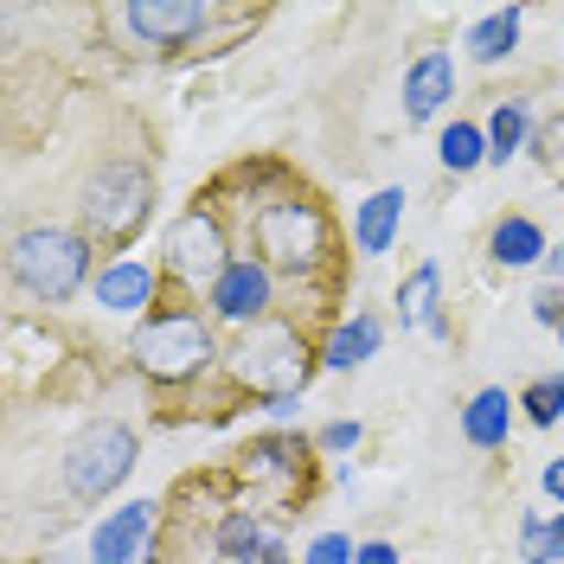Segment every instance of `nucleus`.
I'll return each mask as SVG.
<instances>
[{
    "mask_svg": "<svg viewBox=\"0 0 564 564\" xmlns=\"http://www.w3.org/2000/svg\"><path fill=\"white\" fill-rule=\"evenodd\" d=\"M520 33H527V13L520 7H494L462 33V52H468V65H507L520 52Z\"/></svg>",
    "mask_w": 564,
    "mask_h": 564,
    "instance_id": "aec40b11",
    "label": "nucleus"
},
{
    "mask_svg": "<svg viewBox=\"0 0 564 564\" xmlns=\"http://www.w3.org/2000/svg\"><path fill=\"white\" fill-rule=\"evenodd\" d=\"M513 423H520V391H507V386H481L456 411L462 443H468V449H481V456H494V449H507V443H513Z\"/></svg>",
    "mask_w": 564,
    "mask_h": 564,
    "instance_id": "dca6fc26",
    "label": "nucleus"
},
{
    "mask_svg": "<svg viewBox=\"0 0 564 564\" xmlns=\"http://www.w3.org/2000/svg\"><path fill=\"white\" fill-rule=\"evenodd\" d=\"M539 270H545V282H558V289H564V238L545 250V263H539Z\"/></svg>",
    "mask_w": 564,
    "mask_h": 564,
    "instance_id": "c756f323",
    "label": "nucleus"
},
{
    "mask_svg": "<svg viewBox=\"0 0 564 564\" xmlns=\"http://www.w3.org/2000/svg\"><path fill=\"white\" fill-rule=\"evenodd\" d=\"M97 308L104 315H129V321H148L161 302H167V276L154 257H104V270L90 282Z\"/></svg>",
    "mask_w": 564,
    "mask_h": 564,
    "instance_id": "f8f14e48",
    "label": "nucleus"
},
{
    "mask_svg": "<svg viewBox=\"0 0 564 564\" xmlns=\"http://www.w3.org/2000/svg\"><path fill=\"white\" fill-rule=\"evenodd\" d=\"M359 443H366V423H359V417H327V423L315 430V456H334V462H340V456H352Z\"/></svg>",
    "mask_w": 564,
    "mask_h": 564,
    "instance_id": "393cba45",
    "label": "nucleus"
},
{
    "mask_svg": "<svg viewBox=\"0 0 564 564\" xmlns=\"http://www.w3.org/2000/svg\"><path fill=\"white\" fill-rule=\"evenodd\" d=\"M352 552H359V539H352V532H315V539L302 545V558H295V564H352Z\"/></svg>",
    "mask_w": 564,
    "mask_h": 564,
    "instance_id": "a878e982",
    "label": "nucleus"
},
{
    "mask_svg": "<svg viewBox=\"0 0 564 564\" xmlns=\"http://www.w3.org/2000/svg\"><path fill=\"white\" fill-rule=\"evenodd\" d=\"M154 539H161V500L154 494L122 500V507H109L104 520L90 527V564H135Z\"/></svg>",
    "mask_w": 564,
    "mask_h": 564,
    "instance_id": "ddd939ff",
    "label": "nucleus"
},
{
    "mask_svg": "<svg viewBox=\"0 0 564 564\" xmlns=\"http://www.w3.org/2000/svg\"><path fill=\"white\" fill-rule=\"evenodd\" d=\"M379 352H386V315L352 308V315H340L321 334V372H359V366H372Z\"/></svg>",
    "mask_w": 564,
    "mask_h": 564,
    "instance_id": "f3484780",
    "label": "nucleus"
},
{
    "mask_svg": "<svg viewBox=\"0 0 564 564\" xmlns=\"http://www.w3.org/2000/svg\"><path fill=\"white\" fill-rule=\"evenodd\" d=\"M263 411H270L276 423H295L302 417V398H276V404H263Z\"/></svg>",
    "mask_w": 564,
    "mask_h": 564,
    "instance_id": "7c9ffc66",
    "label": "nucleus"
},
{
    "mask_svg": "<svg viewBox=\"0 0 564 564\" xmlns=\"http://www.w3.org/2000/svg\"><path fill=\"white\" fill-rule=\"evenodd\" d=\"M308 462H315V443H302V436H289V430H263V436H250L245 449H238L231 475L250 481V488L308 494Z\"/></svg>",
    "mask_w": 564,
    "mask_h": 564,
    "instance_id": "9d476101",
    "label": "nucleus"
},
{
    "mask_svg": "<svg viewBox=\"0 0 564 564\" xmlns=\"http://www.w3.org/2000/svg\"><path fill=\"white\" fill-rule=\"evenodd\" d=\"M520 564H564V513L545 507L520 513Z\"/></svg>",
    "mask_w": 564,
    "mask_h": 564,
    "instance_id": "5701e85b",
    "label": "nucleus"
},
{
    "mask_svg": "<svg viewBox=\"0 0 564 564\" xmlns=\"http://www.w3.org/2000/svg\"><path fill=\"white\" fill-rule=\"evenodd\" d=\"M135 462H141L135 423L90 417L65 443V456H58V481H65V494L77 500V507H97V500H109V494L135 475Z\"/></svg>",
    "mask_w": 564,
    "mask_h": 564,
    "instance_id": "0eeeda50",
    "label": "nucleus"
},
{
    "mask_svg": "<svg viewBox=\"0 0 564 564\" xmlns=\"http://www.w3.org/2000/svg\"><path fill=\"white\" fill-rule=\"evenodd\" d=\"M225 379H231L238 398H257V404L308 398V386L321 379V340L302 334L289 315H270V321H257L250 334H231Z\"/></svg>",
    "mask_w": 564,
    "mask_h": 564,
    "instance_id": "7ed1b4c3",
    "label": "nucleus"
},
{
    "mask_svg": "<svg viewBox=\"0 0 564 564\" xmlns=\"http://www.w3.org/2000/svg\"><path fill=\"white\" fill-rule=\"evenodd\" d=\"M539 488H545V500H552V507H564V456H552L545 468H539Z\"/></svg>",
    "mask_w": 564,
    "mask_h": 564,
    "instance_id": "c85d7f7f",
    "label": "nucleus"
},
{
    "mask_svg": "<svg viewBox=\"0 0 564 564\" xmlns=\"http://www.w3.org/2000/svg\"><path fill=\"white\" fill-rule=\"evenodd\" d=\"M436 161H443V174H481L488 167V122H468V116H456V122H443V135H436Z\"/></svg>",
    "mask_w": 564,
    "mask_h": 564,
    "instance_id": "4be33fe9",
    "label": "nucleus"
},
{
    "mask_svg": "<svg viewBox=\"0 0 564 564\" xmlns=\"http://www.w3.org/2000/svg\"><path fill=\"white\" fill-rule=\"evenodd\" d=\"M212 552L225 564H295L289 558V539H282V520H270L263 507L250 500H231L212 527Z\"/></svg>",
    "mask_w": 564,
    "mask_h": 564,
    "instance_id": "9b49d317",
    "label": "nucleus"
},
{
    "mask_svg": "<svg viewBox=\"0 0 564 564\" xmlns=\"http://www.w3.org/2000/svg\"><path fill=\"white\" fill-rule=\"evenodd\" d=\"M352 564H404V552H398L391 539H359V552H352Z\"/></svg>",
    "mask_w": 564,
    "mask_h": 564,
    "instance_id": "cd10ccee",
    "label": "nucleus"
},
{
    "mask_svg": "<svg viewBox=\"0 0 564 564\" xmlns=\"http://www.w3.org/2000/svg\"><path fill=\"white\" fill-rule=\"evenodd\" d=\"M154 167L135 161V154H109L90 167L84 180V199H77V231L90 238V245H109L116 257H129L141 231H148V218H154Z\"/></svg>",
    "mask_w": 564,
    "mask_h": 564,
    "instance_id": "423d86ee",
    "label": "nucleus"
},
{
    "mask_svg": "<svg viewBox=\"0 0 564 564\" xmlns=\"http://www.w3.org/2000/svg\"><path fill=\"white\" fill-rule=\"evenodd\" d=\"M558 347H564V321H558Z\"/></svg>",
    "mask_w": 564,
    "mask_h": 564,
    "instance_id": "2f4dec72",
    "label": "nucleus"
},
{
    "mask_svg": "<svg viewBox=\"0 0 564 564\" xmlns=\"http://www.w3.org/2000/svg\"><path fill=\"white\" fill-rule=\"evenodd\" d=\"M276 302H282V282L250 257V250H238L231 263H225V276L206 289V308L212 315V327H231V334H250L257 321H270L276 315Z\"/></svg>",
    "mask_w": 564,
    "mask_h": 564,
    "instance_id": "1a4fd4ad",
    "label": "nucleus"
},
{
    "mask_svg": "<svg viewBox=\"0 0 564 564\" xmlns=\"http://www.w3.org/2000/svg\"><path fill=\"white\" fill-rule=\"evenodd\" d=\"M231 257H238V231H231V212L218 199V186L199 193V199H186V206L167 218L161 250H154L161 276L174 282V295H186V302H206V289L225 276Z\"/></svg>",
    "mask_w": 564,
    "mask_h": 564,
    "instance_id": "39448f33",
    "label": "nucleus"
},
{
    "mask_svg": "<svg viewBox=\"0 0 564 564\" xmlns=\"http://www.w3.org/2000/svg\"><path fill=\"white\" fill-rule=\"evenodd\" d=\"M532 148V104L527 97H500L488 109V167H507Z\"/></svg>",
    "mask_w": 564,
    "mask_h": 564,
    "instance_id": "412c9836",
    "label": "nucleus"
},
{
    "mask_svg": "<svg viewBox=\"0 0 564 564\" xmlns=\"http://www.w3.org/2000/svg\"><path fill=\"white\" fill-rule=\"evenodd\" d=\"M520 423H532V430H558L564 423V372H539V379L520 391Z\"/></svg>",
    "mask_w": 564,
    "mask_h": 564,
    "instance_id": "b1692460",
    "label": "nucleus"
},
{
    "mask_svg": "<svg viewBox=\"0 0 564 564\" xmlns=\"http://www.w3.org/2000/svg\"><path fill=\"white\" fill-rule=\"evenodd\" d=\"M391 315L404 334H436V340H449V315H443V263H411L404 282L391 289Z\"/></svg>",
    "mask_w": 564,
    "mask_h": 564,
    "instance_id": "2eb2a0df",
    "label": "nucleus"
},
{
    "mask_svg": "<svg viewBox=\"0 0 564 564\" xmlns=\"http://www.w3.org/2000/svg\"><path fill=\"white\" fill-rule=\"evenodd\" d=\"M218 20H231L225 7H212V0H129V7H116V26L148 45V52H186V45H199V39L218 26Z\"/></svg>",
    "mask_w": 564,
    "mask_h": 564,
    "instance_id": "6e6552de",
    "label": "nucleus"
},
{
    "mask_svg": "<svg viewBox=\"0 0 564 564\" xmlns=\"http://www.w3.org/2000/svg\"><path fill=\"white\" fill-rule=\"evenodd\" d=\"M545 250H552V238H545V225H539V218H527V212L494 218L488 257L500 263V270H539V263H545Z\"/></svg>",
    "mask_w": 564,
    "mask_h": 564,
    "instance_id": "6ab92c4d",
    "label": "nucleus"
},
{
    "mask_svg": "<svg viewBox=\"0 0 564 564\" xmlns=\"http://www.w3.org/2000/svg\"><path fill=\"white\" fill-rule=\"evenodd\" d=\"M527 302H532V321L558 334V321H564V289H558V282H539V289H532Z\"/></svg>",
    "mask_w": 564,
    "mask_h": 564,
    "instance_id": "bb28decb",
    "label": "nucleus"
},
{
    "mask_svg": "<svg viewBox=\"0 0 564 564\" xmlns=\"http://www.w3.org/2000/svg\"><path fill=\"white\" fill-rule=\"evenodd\" d=\"M404 206H411L404 186H379V193H366V199L352 206V257L379 263V257L398 245V231H404Z\"/></svg>",
    "mask_w": 564,
    "mask_h": 564,
    "instance_id": "a211bd4d",
    "label": "nucleus"
},
{
    "mask_svg": "<svg viewBox=\"0 0 564 564\" xmlns=\"http://www.w3.org/2000/svg\"><path fill=\"white\" fill-rule=\"evenodd\" d=\"M245 250L276 282H295V289H327L340 270V231L315 186L257 193L245 206Z\"/></svg>",
    "mask_w": 564,
    "mask_h": 564,
    "instance_id": "f257e3e1",
    "label": "nucleus"
},
{
    "mask_svg": "<svg viewBox=\"0 0 564 564\" xmlns=\"http://www.w3.org/2000/svg\"><path fill=\"white\" fill-rule=\"evenodd\" d=\"M129 366H135L148 386L186 391V386H199V379H212V372L225 366V347H218V327H212V315L199 302L167 295L148 321H135V334H129Z\"/></svg>",
    "mask_w": 564,
    "mask_h": 564,
    "instance_id": "f03ea898",
    "label": "nucleus"
},
{
    "mask_svg": "<svg viewBox=\"0 0 564 564\" xmlns=\"http://www.w3.org/2000/svg\"><path fill=\"white\" fill-rule=\"evenodd\" d=\"M404 122L423 129V122H436L443 109L456 104V52L449 45H423L417 58L404 65Z\"/></svg>",
    "mask_w": 564,
    "mask_h": 564,
    "instance_id": "4468645a",
    "label": "nucleus"
},
{
    "mask_svg": "<svg viewBox=\"0 0 564 564\" xmlns=\"http://www.w3.org/2000/svg\"><path fill=\"white\" fill-rule=\"evenodd\" d=\"M97 245L77 225H20L7 245V282L39 302V308H65L97 282Z\"/></svg>",
    "mask_w": 564,
    "mask_h": 564,
    "instance_id": "20e7f679",
    "label": "nucleus"
}]
</instances>
